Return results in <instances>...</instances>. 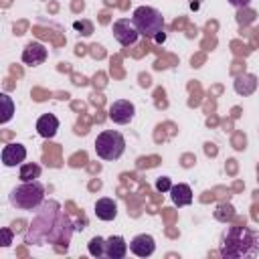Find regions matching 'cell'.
<instances>
[{"mask_svg": "<svg viewBox=\"0 0 259 259\" xmlns=\"http://www.w3.org/2000/svg\"><path fill=\"white\" fill-rule=\"evenodd\" d=\"M219 253H221V257H227V259L255 257L259 253V233L245 225L229 227L221 235Z\"/></svg>", "mask_w": 259, "mask_h": 259, "instance_id": "cell-1", "label": "cell"}, {"mask_svg": "<svg viewBox=\"0 0 259 259\" xmlns=\"http://www.w3.org/2000/svg\"><path fill=\"white\" fill-rule=\"evenodd\" d=\"M42 200H45V186L38 180L20 182L8 194L10 206H14L18 210H36L42 204Z\"/></svg>", "mask_w": 259, "mask_h": 259, "instance_id": "cell-2", "label": "cell"}, {"mask_svg": "<svg viewBox=\"0 0 259 259\" xmlns=\"http://www.w3.org/2000/svg\"><path fill=\"white\" fill-rule=\"evenodd\" d=\"M132 22L140 32V36L146 38H154L158 32L164 30V16L154 6H138L132 14Z\"/></svg>", "mask_w": 259, "mask_h": 259, "instance_id": "cell-3", "label": "cell"}, {"mask_svg": "<svg viewBox=\"0 0 259 259\" xmlns=\"http://www.w3.org/2000/svg\"><path fill=\"white\" fill-rule=\"evenodd\" d=\"M95 154L105 160V162H113V160H119L125 152V138L115 132V130H103L97 138H95Z\"/></svg>", "mask_w": 259, "mask_h": 259, "instance_id": "cell-4", "label": "cell"}, {"mask_svg": "<svg viewBox=\"0 0 259 259\" xmlns=\"http://www.w3.org/2000/svg\"><path fill=\"white\" fill-rule=\"evenodd\" d=\"M111 32H113V38H115L121 47L134 45V42L138 40V36H140V32L136 30L132 18H117V20L113 22V26H111Z\"/></svg>", "mask_w": 259, "mask_h": 259, "instance_id": "cell-5", "label": "cell"}, {"mask_svg": "<svg viewBox=\"0 0 259 259\" xmlns=\"http://www.w3.org/2000/svg\"><path fill=\"white\" fill-rule=\"evenodd\" d=\"M107 115H109V119H111L113 123L125 125V123H130V121L134 119V115H136V105H134L132 101H127V99H115V101L109 105Z\"/></svg>", "mask_w": 259, "mask_h": 259, "instance_id": "cell-6", "label": "cell"}, {"mask_svg": "<svg viewBox=\"0 0 259 259\" xmlns=\"http://www.w3.org/2000/svg\"><path fill=\"white\" fill-rule=\"evenodd\" d=\"M0 160L6 168H14V166H20L24 164L26 160V148L18 142H12V144H6L0 152Z\"/></svg>", "mask_w": 259, "mask_h": 259, "instance_id": "cell-7", "label": "cell"}, {"mask_svg": "<svg viewBox=\"0 0 259 259\" xmlns=\"http://www.w3.org/2000/svg\"><path fill=\"white\" fill-rule=\"evenodd\" d=\"M47 61V47L42 42H28L22 51V63L28 65V67H36V65H42Z\"/></svg>", "mask_w": 259, "mask_h": 259, "instance_id": "cell-8", "label": "cell"}, {"mask_svg": "<svg viewBox=\"0 0 259 259\" xmlns=\"http://www.w3.org/2000/svg\"><path fill=\"white\" fill-rule=\"evenodd\" d=\"M130 251H132L136 257H150V255L156 251V241H154L152 235L140 233V235H136V237L130 241Z\"/></svg>", "mask_w": 259, "mask_h": 259, "instance_id": "cell-9", "label": "cell"}, {"mask_svg": "<svg viewBox=\"0 0 259 259\" xmlns=\"http://www.w3.org/2000/svg\"><path fill=\"white\" fill-rule=\"evenodd\" d=\"M130 245L121 235H111L105 239V257L107 259H123L127 255Z\"/></svg>", "mask_w": 259, "mask_h": 259, "instance_id": "cell-10", "label": "cell"}, {"mask_svg": "<svg viewBox=\"0 0 259 259\" xmlns=\"http://www.w3.org/2000/svg\"><path fill=\"white\" fill-rule=\"evenodd\" d=\"M59 125L61 123H59L57 115H53V113H45V115H40L36 119V132H38L40 138H47V140H51V138L57 136Z\"/></svg>", "mask_w": 259, "mask_h": 259, "instance_id": "cell-11", "label": "cell"}, {"mask_svg": "<svg viewBox=\"0 0 259 259\" xmlns=\"http://www.w3.org/2000/svg\"><path fill=\"white\" fill-rule=\"evenodd\" d=\"M95 217L99 221H105V223L113 221L117 217V202L113 198H107V196L97 198V202H95Z\"/></svg>", "mask_w": 259, "mask_h": 259, "instance_id": "cell-12", "label": "cell"}, {"mask_svg": "<svg viewBox=\"0 0 259 259\" xmlns=\"http://www.w3.org/2000/svg\"><path fill=\"white\" fill-rule=\"evenodd\" d=\"M233 89L237 95H243V97L253 95L257 91V77L251 73H243L233 81Z\"/></svg>", "mask_w": 259, "mask_h": 259, "instance_id": "cell-13", "label": "cell"}, {"mask_svg": "<svg viewBox=\"0 0 259 259\" xmlns=\"http://www.w3.org/2000/svg\"><path fill=\"white\" fill-rule=\"evenodd\" d=\"M170 198L174 202V206H188L192 204V188L184 182H178V184H172L170 188Z\"/></svg>", "mask_w": 259, "mask_h": 259, "instance_id": "cell-14", "label": "cell"}, {"mask_svg": "<svg viewBox=\"0 0 259 259\" xmlns=\"http://www.w3.org/2000/svg\"><path fill=\"white\" fill-rule=\"evenodd\" d=\"M18 178H20V182L38 180V178H40V166H38L36 162H24V164H20Z\"/></svg>", "mask_w": 259, "mask_h": 259, "instance_id": "cell-15", "label": "cell"}, {"mask_svg": "<svg viewBox=\"0 0 259 259\" xmlns=\"http://www.w3.org/2000/svg\"><path fill=\"white\" fill-rule=\"evenodd\" d=\"M0 103H2V115H0V125H6L10 119H12V115H14V101H12V97L10 95H6V93H2L0 95Z\"/></svg>", "mask_w": 259, "mask_h": 259, "instance_id": "cell-16", "label": "cell"}, {"mask_svg": "<svg viewBox=\"0 0 259 259\" xmlns=\"http://www.w3.org/2000/svg\"><path fill=\"white\" fill-rule=\"evenodd\" d=\"M233 217H235V206H233V204H229V202L219 204V206H217V210H214V219H217V221H221V223H227V221H231Z\"/></svg>", "mask_w": 259, "mask_h": 259, "instance_id": "cell-17", "label": "cell"}, {"mask_svg": "<svg viewBox=\"0 0 259 259\" xmlns=\"http://www.w3.org/2000/svg\"><path fill=\"white\" fill-rule=\"evenodd\" d=\"M87 249H89V255H93V257H103V255H105V239L93 237V239L87 243Z\"/></svg>", "mask_w": 259, "mask_h": 259, "instance_id": "cell-18", "label": "cell"}, {"mask_svg": "<svg viewBox=\"0 0 259 259\" xmlns=\"http://www.w3.org/2000/svg\"><path fill=\"white\" fill-rule=\"evenodd\" d=\"M170 188H172V182H170L168 176H160L156 180V190L158 192H170Z\"/></svg>", "mask_w": 259, "mask_h": 259, "instance_id": "cell-19", "label": "cell"}, {"mask_svg": "<svg viewBox=\"0 0 259 259\" xmlns=\"http://www.w3.org/2000/svg\"><path fill=\"white\" fill-rule=\"evenodd\" d=\"M73 26H75V30H83L81 34H91V32H93V24H91V22H87V20H81V22L77 20Z\"/></svg>", "mask_w": 259, "mask_h": 259, "instance_id": "cell-20", "label": "cell"}, {"mask_svg": "<svg viewBox=\"0 0 259 259\" xmlns=\"http://www.w3.org/2000/svg\"><path fill=\"white\" fill-rule=\"evenodd\" d=\"M2 235H4V241H2V247H8L12 243V233L8 229H2Z\"/></svg>", "mask_w": 259, "mask_h": 259, "instance_id": "cell-21", "label": "cell"}, {"mask_svg": "<svg viewBox=\"0 0 259 259\" xmlns=\"http://www.w3.org/2000/svg\"><path fill=\"white\" fill-rule=\"evenodd\" d=\"M231 6H235V8H245V6H249V2L251 0H227Z\"/></svg>", "mask_w": 259, "mask_h": 259, "instance_id": "cell-22", "label": "cell"}, {"mask_svg": "<svg viewBox=\"0 0 259 259\" xmlns=\"http://www.w3.org/2000/svg\"><path fill=\"white\" fill-rule=\"evenodd\" d=\"M154 40H156V42H164V40H166V34H164V30H162V32H158V34L154 36Z\"/></svg>", "mask_w": 259, "mask_h": 259, "instance_id": "cell-23", "label": "cell"}]
</instances>
